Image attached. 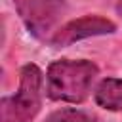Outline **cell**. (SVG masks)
Returning <instances> with one entry per match:
<instances>
[{
	"instance_id": "obj_1",
	"label": "cell",
	"mask_w": 122,
	"mask_h": 122,
	"mask_svg": "<svg viewBox=\"0 0 122 122\" xmlns=\"http://www.w3.org/2000/svg\"><path fill=\"white\" fill-rule=\"evenodd\" d=\"M99 69L88 59H57L46 72V93L53 101L82 103L95 82Z\"/></svg>"
},
{
	"instance_id": "obj_2",
	"label": "cell",
	"mask_w": 122,
	"mask_h": 122,
	"mask_svg": "<svg viewBox=\"0 0 122 122\" xmlns=\"http://www.w3.org/2000/svg\"><path fill=\"white\" fill-rule=\"evenodd\" d=\"M42 71L34 63L23 65L17 92L0 103L2 122H30L42 107Z\"/></svg>"
},
{
	"instance_id": "obj_3",
	"label": "cell",
	"mask_w": 122,
	"mask_h": 122,
	"mask_svg": "<svg viewBox=\"0 0 122 122\" xmlns=\"http://www.w3.org/2000/svg\"><path fill=\"white\" fill-rule=\"evenodd\" d=\"M13 6L29 34L50 42L65 15L67 0H13Z\"/></svg>"
},
{
	"instance_id": "obj_4",
	"label": "cell",
	"mask_w": 122,
	"mask_h": 122,
	"mask_svg": "<svg viewBox=\"0 0 122 122\" xmlns=\"http://www.w3.org/2000/svg\"><path fill=\"white\" fill-rule=\"evenodd\" d=\"M114 30H116V25L111 19L101 17V15H84V17L72 19L67 25L59 27L57 32L51 36L50 44L53 48H65V46H71L84 38L112 34Z\"/></svg>"
},
{
	"instance_id": "obj_5",
	"label": "cell",
	"mask_w": 122,
	"mask_h": 122,
	"mask_svg": "<svg viewBox=\"0 0 122 122\" xmlns=\"http://www.w3.org/2000/svg\"><path fill=\"white\" fill-rule=\"evenodd\" d=\"M93 99L107 111H122V78H103L93 92Z\"/></svg>"
},
{
	"instance_id": "obj_6",
	"label": "cell",
	"mask_w": 122,
	"mask_h": 122,
	"mask_svg": "<svg viewBox=\"0 0 122 122\" xmlns=\"http://www.w3.org/2000/svg\"><path fill=\"white\" fill-rule=\"evenodd\" d=\"M46 122H101L97 116H93L92 112H86L82 109H74V107H67V109H59L53 111Z\"/></svg>"
},
{
	"instance_id": "obj_7",
	"label": "cell",
	"mask_w": 122,
	"mask_h": 122,
	"mask_svg": "<svg viewBox=\"0 0 122 122\" xmlns=\"http://www.w3.org/2000/svg\"><path fill=\"white\" fill-rule=\"evenodd\" d=\"M116 11L122 15V0H118V2H116Z\"/></svg>"
}]
</instances>
